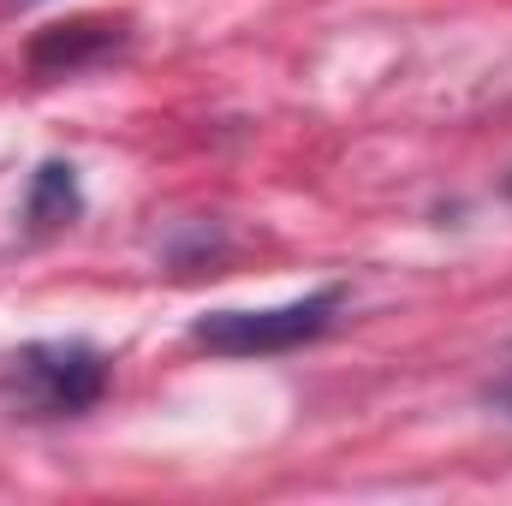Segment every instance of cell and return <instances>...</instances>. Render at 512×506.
Listing matches in <instances>:
<instances>
[{"label":"cell","mask_w":512,"mask_h":506,"mask_svg":"<svg viewBox=\"0 0 512 506\" xmlns=\"http://www.w3.org/2000/svg\"><path fill=\"white\" fill-rule=\"evenodd\" d=\"M6 387L24 405V417H72V411H90L108 393V358L84 340L30 346V352L12 358Z\"/></svg>","instance_id":"cell-1"},{"label":"cell","mask_w":512,"mask_h":506,"mask_svg":"<svg viewBox=\"0 0 512 506\" xmlns=\"http://www.w3.org/2000/svg\"><path fill=\"white\" fill-rule=\"evenodd\" d=\"M340 310V292H310L298 304H274V310H215L191 328L197 346L221 352V358H274V352H298L304 340H316Z\"/></svg>","instance_id":"cell-2"},{"label":"cell","mask_w":512,"mask_h":506,"mask_svg":"<svg viewBox=\"0 0 512 506\" xmlns=\"http://www.w3.org/2000/svg\"><path fill=\"white\" fill-rule=\"evenodd\" d=\"M120 48V24L114 18H72V24H54L30 42V72L36 78H72L96 60H108Z\"/></svg>","instance_id":"cell-3"},{"label":"cell","mask_w":512,"mask_h":506,"mask_svg":"<svg viewBox=\"0 0 512 506\" xmlns=\"http://www.w3.org/2000/svg\"><path fill=\"white\" fill-rule=\"evenodd\" d=\"M72 209H78V185H72V167L48 161V167L36 173V185H30V221H36V227H60Z\"/></svg>","instance_id":"cell-4"},{"label":"cell","mask_w":512,"mask_h":506,"mask_svg":"<svg viewBox=\"0 0 512 506\" xmlns=\"http://www.w3.org/2000/svg\"><path fill=\"white\" fill-rule=\"evenodd\" d=\"M495 405H501V411H512V364H507V376L495 381Z\"/></svg>","instance_id":"cell-5"},{"label":"cell","mask_w":512,"mask_h":506,"mask_svg":"<svg viewBox=\"0 0 512 506\" xmlns=\"http://www.w3.org/2000/svg\"><path fill=\"white\" fill-rule=\"evenodd\" d=\"M507 197H512V173H507Z\"/></svg>","instance_id":"cell-6"}]
</instances>
